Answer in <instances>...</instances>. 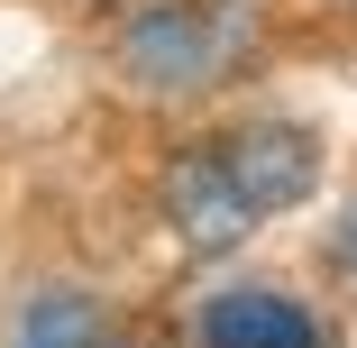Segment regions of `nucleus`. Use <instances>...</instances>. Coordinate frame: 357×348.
<instances>
[{
	"label": "nucleus",
	"instance_id": "obj_1",
	"mask_svg": "<svg viewBox=\"0 0 357 348\" xmlns=\"http://www.w3.org/2000/svg\"><path fill=\"white\" fill-rule=\"evenodd\" d=\"M312 183H321V137L303 119H248L165 165V220L192 248H238L257 220L312 202Z\"/></svg>",
	"mask_w": 357,
	"mask_h": 348
},
{
	"label": "nucleus",
	"instance_id": "obj_3",
	"mask_svg": "<svg viewBox=\"0 0 357 348\" xmlns=\"http://www.w3.org/2000/svg\"><path fill=\"white\" fill-rule=\"evenodd\" d=\"M192 348H330V330L284 285H229L192 312Z\"/></svg>",
	"mask_w": 357,
	"mask_h": 348
},
{
	"label": "nucleus",
	"instance_id": "obj_4",
	"mask_svg": "<svg viewBox=\"0 0 357 348\" xmlns=\"http://www.w3.org/2000/svg\"><path fill=\"white\" fill-rule=\"evenodd\" d=\"M10 348H119V321H110V303L83 294V285H46V294L19 303Z\"/></svg>",
	"mask_w": 357,
	"mask_h": 348
},
{
	"label": "nucleus",
	"instance_id": "obj_2",
	"mask_svg": "<svg viewBox=\"0 0 357 348\" xmlns=\"http://www.w3.org/2000/svg\"><path fill=\"white\" fill-rule=\"evenodd\" d=\"M248 55H257V10L248 0H137L110 37V64L147 101L220 92Z\"/></svg>",
	"mask_w": 357,
	"mask_h": 348
}]
</instances>
